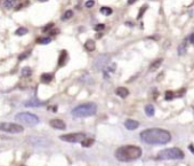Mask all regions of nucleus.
Returning <instances> with one entry per match:
<instances>
[{
	"instance_id": "obj_10",
	"label": "nucleus",
	"mask_w": 194,
	"mask_h": 166,
	"mask_svg": "<svg viewBox=\"0 0 194 166\" xmlns=\"http://www.w3.org/2000/svg\"><path fill=\"white\" fill-rule=\"evenodd\" d=\"M49 125H50L53 128H56V130H65L66 128L65 123L62 119H58V118L51 119L50 122H49Z\"/></svg>"
},
{
	"instance_id": "obj_15",
	"label": "nucleus",
	"mask_w": 194,
	"mask_h": 166,
	"mask_svg": "<svg viewBox=\"0 0 194 166\" xmlns=\"http://www.w3.org/2000/svg\"><path fill=\"white\" fill-rule=\"evenodd\" d=\"M85 48H86V51H88V52H92V51H95V48H96L95 42L92 40V39H88L87 42H85Z\"/></svg>"
},
{
	"instance_id": "obj_30",
	"label": "nucleus",
	"mask_w": 194,
	"mask_h": 166,
	"mask_svg": "<svg viewBox=\"0 0 194 166\" xmlns=\"http://www.w3.org/2000/svg\"><path fill=\"white\" fill-rule=\"evenodd\" d=\"M94 5H95V1H94V0H88V1H86V4H85V6H86L87 8H92Z\"/></svg>"
},
{
	"instance_id": "obj_5",
	"label": "nucleus",
	"mask_w": 194,
	"mask_h": 166,
	"mask_svg": "<svg viewBox=\"0 0 194 166\" xmlns=\"http://www.w3.org/2000/svg\"><path fill=\"white\" fill-rule=\"evenodd\" d=\"M15 120L28 126H36L37 124H39V118L31 112H20L15 116Z\"/></svg>"
},
{
	"instance_id": "obj_36",
	"label": "nucleus",
	"mask_w": 194,
	"mask_h": 166,
	"mask_svg": "<svg viewBox=\"0 0 194 166\" xmlns=\"http://www.w3.org/2000/svg\"><path fill=\"white\" fill-rule=\"evenodd\" d=\"M38 1H40V2H45V1H48V0H38Z\"/></svg>"
},
{
	"instance_id": "obj_14",
	"label": "nucleus",
	"mask_w": 194,
	"mask_h": 166,
	"mask_svg": "<svg viewBox=\"0 0 194 166\" xmlns=\"http://www.w3.org/2000/svg\"><path fill=\"white\" fill-rule=\"evenodd\" d=\"M66 60H68V52L66 51H62L60 53V57H58V67L65 65Z\"/></svg>"
},
{
	"instance_id": "obj_9",
	"label": "nucleus",
	"mask_w": 194,
	"mask_h": 166,
	"mask_svg": "<svg viewBox=\"0 0 194 166\" xmlns=\"http://www.w3.org/2000/svg\"><path fill=\"white\" fill-rule=\"evenodd\" d=\"M28 141H29L32 145L39 147V148L50 145V141H49V140H47V139H45V137H41V136H31V137L28 139Z\"/></svg>"
},
{
	"instance_id": "obj_29",
	"label": "nucleus",
	"mask_w": 194,
	"mask_h": 166,
	"mask_svg": "<svg viewBox=\"0 0 194 166\" xmlns=\"http://www.w3.org/2000/svg\"><path fill=\"white\" fill-rule=\"evenodd\" d=\"M30 53L31 52H24L23 54H21L20 56H18V60H20V61H22V60H25V59L30 55Z\"/></svg>"
},
{
	"instance_id": "obj_32",
	"label": "nucleus",
	"mask_w": 194,
	"mask_h": 166,
	"mask_svg": "<svg viewBox=\"0 0 194 166\" xmlns=\"http://www.w3.org/2000/svg\"><path fill=\"white\" fill-rule=\"evenodd\" d=\"M53 26H54V24H53V23H49V24H48L47 26H45L42 30H43V31H48V30H50Z\"/></svg>"
},
{
	"instance_id": "obj_34",
	"label": "nucleus",
	"mask_w": 194,
	"mask_h": 166,
	"mask_svg": "<svg viewBox=\"0 0 194 166\" xmlns=\"http://www.w3.org/2000/svg\"><path fill=\"white\" fill-rule=\"evenodd\" d=\"M136 1H137V0H128V4H129V5H133L134 2H136Z\"/></svg>"
},
{
	"instance_id": "obj_19",
	"label": "nucleus",
	"mask_w": 194,
	"mask_h": 166,
	"mask_svg": "<svg viewBox=\"0 0 194 166\" xmlns=\"http://www.w3.org/2000/svg\"><path fill=\"white\" fill-rule=\"evenodd\" d=\"M155 112V110H154V107L152 104H147L146 107H145V114H147L149 117H152Z\"/></svg>"
},
{
	"instance_id": "obj_6",
	"label": "nucleus",
	"mask_w": 194,
	"mask_h": 166,
	"mask_svg": "<svg viewBox=\"0 0 194 166\" xmlns=\"http://www.w3.org/2000/svg\"><path fill=\"white\" fill-rule=\"evenodd\" d=\"M0 131L10 133V134H18L24 131L23 126L15 123H7V122H0Z\"/></svg>"
},
{
	"instance_id": "obj_23",
	"label": "nucleus",
	"mask_w": 194,
	"mask_h": 166,
	"mask_svg": "<svg viewBox=\"0 0 194 166\" xmlns=\"http://www.w3.org/2000/svg\"><path fill=\"white\" fill-rule=\"evenodd\" d=\"M31 74H32V70L29 67H25V68L22 69V76L23 77H30Z\"/></svg>"
},
{
	"instance_id": "obj_25",
	"label": "nucleus",
	"mask_w": 194,
	"mask_h": 166,
	"mask_svg": "<svg viewBox=\"0 0 194 166\" xmlns=\"http://www.w3.org/2000/svg\"><path fill=\"white\" fill-rule=\"evenodd\" d=\"M174 97H175V93L171 92V91H167L166 94H164V99H166L167 101H170V100H173Z\"/></svg>"
},
{
	"instance_id": "obj_26",
	"label": "nucleus",
	"mask_w": 194,
	"mask_h": 166,
	"mask_svg": "<svg viewBox=\"0 0 194 166\" xmlns=\"http://www.w3.org/2000/svg\"><path fill=\"white\" fill-rule=\"evenodd\" d=\"M28 33V29L26 28H18L16 32H15V34L16 36H24V34H26Z\"/></svg>"
},
{
	"instance_id": "obj_17",
	"label": "nucleus",
	"mask_w": 194,
	"mask_h": 166,
	"mask_svg": "<svg viewBox=\"0 0 194 166\" xmlns=\"http://www.w3.org/2000/svg\"><path fill=\"white\" fill-rule=\"evenodd\" d=\"M41 105H43V102H41L39 100H36V99L25 102V107H41Z\"/></svg>"
},
{
	"instance_id": "obj_16",
	"label": "nucleus",
	"mask_w": 194,
	"mask_h": 166,
	"mask_svg": "<svg viewBox=\"0 0 194 166\" xmlns=\"http://www.w3.org/2000/svg\"><path fill=\"white\" fill-rule=\"evenodd\" d=\"M186 42H187V39H185L182 44H179V46H178V48H177L178 55H184L185 53H186V49H187V44H186Z\"/></svg>"
},
{
	"instance_id": "obj_11",
	"label": "nucleus",
	"mask_w": 194,
	"mask_h": 166,
	"mask_svg": "<svg viewBox=\"0 0 194 166\" xmlns=\"http://www.w3.org/2000/svg\"><path fill=\"white\" fill-rule=\"evenodd\" d=\"M124 126H126L127 130L134 131V130H136V128L139 126V123L136 122V120H134V119H127V120L124 122Z\"/></svg>"
},
{
	"instance_id": "obj_2",
	"label": "nucleus",
	"mask_w": 194,
	"mask_h": 166,
	"mask_svg": "<svg viewBox=\"0 0 194 166\" xmlns=\"http://www.w3.org/2000/svg\"><path fill=\"white\" fill-rule=\"evenodd\" d=\"M142 156V149L136 145H123L117 149L115 158L120 162H131Z\"/></svg>"
},
{
	"instance_id": "obj_8",
	"label": "nucleus",
	"mask_w": 194,
	"mask_h": 166,
	"mask_svg": "<svg viewBox=\"0 0 194 166\" xmlns=\"http://www.w3.org/2000/svg\"><path fill=\"white\" fill-rule=\"evenodd\" d=\"M110 60H111V56L109 54H102V55L96 57V60L94 62V68L97 69V70H102L107 65Z\"/></svg>"
},
{
	"instance_id": "obj_13",
	"label": "nucleus",
	"mask_w": 194,
	"mask_h": 166,
	"mask_svg": "<svg viewBox=\"0 0 194 166\" xmlns=\"http://www.w3.org/2000/svg\"><path fill=\"white\" fill-rule=\"evenodd\" d=\"M115 93H117L118 96L124 99V97H127V96L129 95V91H128L126 87H118V88L115 89Z\"/></svg>"
},
{
	"instance_id": "obj_27",
	"label": "nucleus",
	"mask_w": 194,
	"mask_h": 166,
	"mask_svg": "<svg viewBox=\"0 0 194 166\" xmlns=\"http://www.w3.org/2000/svg\"><path fill=\"white\" fill-rule=\"evenodd\" d=\"M14 2H15V0H5L4 5H5L6 8H11L14 6Z\"/></svg>"
},
{
	"instance_id": "obj_31",
	"label": "nucleus",
	"mask_w": 194,
	"mask_h": 166,
	"mask_svg": "<svg viewBox=\"0 0 194 166\" xmlns=\"http://www.w3.org/2000/svg\"><path fill=\"white\" fill-rule=\"evenodd\" d=\"M104 28H105L104 24H97V25L94 28V30H95V31H102V30H104Z\"/></svg>"
},
{
	"instance_id": "obj_3",
	"label": "nucleus",
	"mask_w": 194,
	"mask_h": 166,
	"mask_svg": "<svg viewBox=\"0 0 194 166\" xmlns=\"http://www.w3.org/2000/svg\"><path fill=\"white\" fill-rule=\"evenodd\" d=\"M97 111V105L95 103H83L78 107H75L72 110V114L74 117L82 118V117H89L96 114Z\"/></svg>"
},
{
	"instance_id": "obj_7",
	"label": "nucleus",
	"mask_w": 194,
	"mask_h": 166,
	"mask_svg": "<svg viewBox=\"0 0 194 166\" xmlns=\"http://www.w3.org/2000/svg\"><path fill=\"white\" fill-rule=\"evenodd\" d=\"M62 141L64 142H69V143H78L83 141V139H86V134L83 133H71V134H65L60 136Z\"/></svg>"
},
{
	"instance_id": "obj_22",
	"label": "nucleus",
	"mask_w": 194,
	"mask_h": 166,
	"mask_svg": "<svg viewBox=\"0 0 194 166\" xmlns=\"http://www.w3.org/2000/svg\"><path fill=\"white\" fill-rule=\"evenodd\" d=\"M101 13L104 14L105 16H109V15H111V14H112L113 11H112V8H111V7H102V8H101Z\"/></svg>"
},
{
	"instance_id": "obj_1",
	"label": "nucleus",
	"mask_w": 194,
	"mask_h": 166,
	"mask_svg": "<svg viewBox=\"0 0 194 166\" xmlns=\"http://www.w3.org/2000/svg\"><path fill=\"white\" fill-rule=\"evenodd\" d=\"M141 140L147 145H167L171 140V135L162 128H149L141 133Z\"/></svg>"
},
{
	"instance_id": "obj_18",
	"label": "nucleus",
	"mask_w": 194,
	"mask_h": 166,
	"mask_svg": "<svg viewBox=\"0 0 194 166\" xmlns=\"http://www.w3.org/2000/svg\"><path fill=\"white\" fill-rule=\"evenodd\" d=\"M53 78H54V76L51 74V73H42L41 74V82L45 84H48L50 83L51 80H53Z\"/></svg>"
},
{
	"instance_id": "obj_28",
	"label": "nucleus",
	"mask_w": 194,
	"mask_h": 166,
	"mask_svg": "<svg viewBox=\"0 0 194 166\" xmlns=\"http://www.w3.org/2000/svg\"><path fill=\"white\" fill-rule=\"evenodd\" d=\"M146 9H147V6H146V5H144L143 7L141 8V11H139V13H138V16H137V17H138V19H142V16H143V14L145 13Z\"/></svg>"
},
{
	"instance_id": "obj_12",
	"label": "nucleus",
	"mask_w": 194,
	"mask_h": 166,
	"mask_svg": "<svg viewBox=\"0 0 194 166\" xmlns=\"http://www.w3.org/2000/svg\"><path fill=\"white\" fill-rule=\"evenodd\" d=\"M162 62H163V60L162 59H158V60H155L154 62L151 63V65H150V71L151 72H153V71H156L160 67H161V64H162Z\"/></svg>"
},
{
	"instance_id": "obj_4",
	"label": "nucleus",
	"mask_w": 194,
	"mask_h": 166,
	"mask_svg": "<svg viewBox=\"0 0 194 166\" xmlns=\"http://www.w3.org/2000/svg\"><path fill=\"white\" fill-rule=\"evenodd\" d=\"M183 158H184V152L178 148L164 149L158 154V159H162V160H169V159L175 160V159H183Z\"/></svg>"
},
{
	"instance_id": "obj_35",
	"label": "nucleus",
	"mask_w": 194,
	"mask_h": 166,
	"mask_svg": "<svg viewBox=\"0 0 194 166\" xmlns=\"http://www.w3.org/2000/svg\"><path fill=\"white\" fill-rule=\"evenodd\" d=\"M190 148L192 149V152H193V154H194V148H193V145H190Z\"/></svg>"
},
{
	"instance_id": "obj_21",
	"label": "nucleus",
	"mask_w": 194,
	"mask_h": 166,
	"mask_svg": "<svg viewBox=\"0 0 194 166\" xmlns=\"http://www.w3.org/2000/svg\"><path fill=\"white\" fill-rule=\"evenodd\" d=\"M94 142H95L94 139H83V141H81V145H82V147L88 148V147H90V145H94Z\"/></svg>"
},
{
	"instance_id": "obj_33",
	"label": "nucleus",
	"mask_w": 194,
	"mask_h": 166,
	"mask_svg": "<svg viewBox=\"0 0 194 166\" xmlns=\"http://www.w3.org/2000/svg\"><path fill=\"white\" fill-rule=\"evenodd\" d=\"M188 40H190V42H191L192 45H194V33H192V34L188 37Z\"/></svg>"
},
{
	"instance_id": "obj_20",
	"label": "nucleus",
	"mask_w": 194,
	"mask_h": 166,
	"mask_svg": "<svg viewBox=\"0 0 194 166\" xmlns=\"http://www.w3.org/2000/svg\"><path fill=\"white\" fill-rule=\"evenodd\" d=\"M51 42V39L49 37H41L37 39V44H40V45H47Z\"/></svg>"
},
{
	"instance_id": "obj_24",
	"label": "nucleus",
	"mask_w": 194,
	"mask_h": 166,
	"mask_svg": "<svg viewBox=\"0 0 194 166\" xmlns=\"http://www.w3.org/2000/svg\"><path fill=\"white\" fill-rule=\"evenodd\" d=\"M72 16H73V11H66L64 14H63V16H62V20L63 21H65V20H69V19H71Z\"/></svg>"
}]
</instances>
